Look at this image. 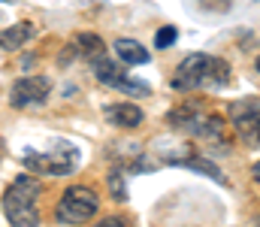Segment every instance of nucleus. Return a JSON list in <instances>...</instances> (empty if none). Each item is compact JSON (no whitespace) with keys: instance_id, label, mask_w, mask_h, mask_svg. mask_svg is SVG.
<instances>
[{"instance_id":"16","label":"nucleus","mask_w":260,"mask_h":227,"mask_svg":"<svg viewBox=\"0 0 260 227\" xmlns=\"http://www.w3.org/2000/svg\"><path fill=\"white\" fill-rule=\"evenodd\" d=\"M0 157H3V143H0Z\"/></svg>"},{"instance_id":"14","label":"nucleus","mask_w":260,"mask_h":227,"mask_svg":"<svg viewBox=\"0 0 260 227\" xmlns=\"http://www.w3.org/2000/svg\"><path fill=\"white\" fill-rule=\"evenodd\" d=\"M251 176H254V179H257V182H260V160H257V164H254V167H251Z\"/></svg>"},{"instance_id":"6","label":"nucleus","mask_w":260,"mask_h":227,"mask_svg":"<svg viewBox=\"0 0 260 227\" xmlns=\"http://www.w3.org/2000/svg\"><path fill=\"white\" fill-rule=\"evenodd\" d=\"M52 91V79L49 76H21L12 82L9 88V106L12 109H30V106H40L46 103Z\"/></svg>"},{"instance_id":"8","label":"nucleus","mask_w":260,"mask_h":227,"mask_svg":"<svg viewBox=\"0 0 260 227\" xmlns=\"http://www.w3.org/2000/svg\"><path fill=\"white\" fill-rule=\"evenodd\" d=\"M103 115H106V121H109V124L124 127V131L139 127V124H142V118H145V115H142V109H139L136 103H124V100H121V103H109Z\"/></svg>"},{"instance_id":"3","label":"nucleus","mask_w":260,"mask_h":227,"mask_svg":"<svg viewBox=\"0 0 260 227\" xmlns=\"http://www.w3.org/2000/svg\"><path fill=\"white\" fill-rule=\"evenodd\" d=\"M97 209H100V197L85 185H73L61 194L55 206V218L61 224H85L88 218L97 215Z\"/></svg>"},{"instance_id":"4","label":"nucleus","mask_w":260,"mask_h":227,"mask_svg":"<svg viewBox=\"0 0 260 227\" xmlns=\"http://www.w3.org/2000/svg\"><path fill=\"white\" fill-rule=\"evenodd\" d=\"M79 164V149L70 143H55L49 151H24V167L43 176H67Z\"/></svg>"},{"instance_id":"12","label":"nucleus","mask_w":260,"mask_h":227,"mask_svg":"<svg viewBox=\"0 0 260 227\" xmlns=\"http://www.w3.org/2000/svg\"><path fill=\"white\" fill-rule=\"evenodd\" d=\"M176 40H179V30H176L173 24H167V27H160V30L154 34V49H170Z\"/></svg>"},{"instance_id":"11","label":"nucleus","mask_w":260,"mask_h":227,"mask_svg":"<svg viewBox=\"0 0 260 227\" xmlns=\"http://www.w3.org/2000/svg\"><path fill=\"white\" fill-rule=\"evenodd\" d=\"M73 49H76V58H88V61H97L106 52V46H103V40L97 34H79L73 40Z\"/></svg>"},{"instance_id":"9","label":"nucleus","mask_w":260,"mask_h":227,"mask_svg":"<svg viewBox=\"0 0 260 227\" xmlns=\"http://www.w3.org/2000/svg\"><path fill=\"white\" fill-rule=\"evenodd\" d=\"M34 34H37L34 21H15V24L0 30V49L3 52H18L27 40H34Z\"/></svg>"},{"instance_id":"5","label":"nucleus","mask_w":260,"mask_h":227,"mask_svg":"<svg viewBox=\"0 0 260 227\" xmlns=\"http://www.w3.org/2000/svg\"><path fill=\"white\" fill-rule=\"evenodd\" d=\"M230 121L239 131V137L251 149H257L260 146V97H245V100L230 103Z\"/></svg>"},{"instance_id":"13","label":"nucleus","mask_w":260,"mask_h":227,"mask_svg":"<svg viewBox=\"0 0 260 227\" xmlns=\"http://www.w3.org/2000/svg\"><path fill=\"white\" fill-rule=\"evenodd\" d=\"M97 227H127V224H124V218H118V215H109V218H103Z\"/></svg>"},{"instance_id":"1","label":"nucleus","mask_w":260,"mask_h":227,"mask_svg":"<svg viewBox=\"0 0 260 227\" xmlns=\"http://www.w3.org/2000/svg\"><path fill=\"white\" fill-rule=\"evenodd\" d=\"M230 82V64L224 58H215V55H206V52H197L188 55L176 73L170 79V85L176 91H200V88H224Z\"/></svg>"},{"instance_id":"15","label":"nucleus","mask_w":260,"mask_h":227,"mask_svg":"<svg viewBox=\"0 0 260 227\" xmlns=\"http://www.w3.org/2000/svg\"><path fill=\"white\" fill-rule=\"evenodd\" d=\"M254 67H257V73H260V58H257V61H254Z\"/></svg>"},{"instance_id":"7","label":"nucleus","mask_w":260,"mask_h":227,"mask_svg":"<svg viewBox=\"0 0 260 227\" xmlns=\"http://www.w3.org/2000/svg\"><path fill=\"white\" fill-rule=\"evenodd\" d=\"M94 76H97V82H103V85H109V88H115V91H121V94H130V97H142V94H148V85L145 82H136V79H130L118 64H112L109 58H97L94 61Z\"/></svg>"},{"instance_id":"10","label":"nucleus","mask_w":260,"mask_h":227,"mask_svg":"<svg viewBox=\"0 0 260 227\" xmlns=\"http://www.w3.org/2000/svg\"><path fill=\"white\" fill-rule=\"evenodd\" d=\"M112 49H115L118 61L127 64V67H142V64H148V49H145L142 43H136V40H115Z\"/></svg>"},{"instance_id":"2","label":"nucleus","mask_w":260,"mask_h":227,"mask_svg":"<svg viewBox=\"0 0 260 227\" xmlns=\"http://www.w3.org/2000/svg\"><path fill=\"white\" fill-rule=\"evenodd\" d=\"M40 194H43V185L34 176H27V173L15 176L0 200L6 221L12 227H37L40 224V209H37Z\"/></svg>"}]
</instances>
